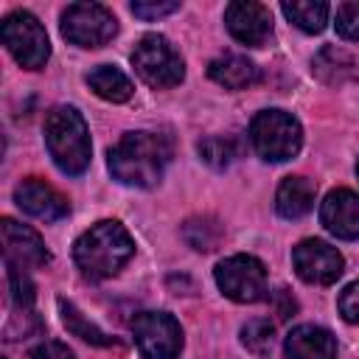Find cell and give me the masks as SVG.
I'll list each match as a JSON object with an SVG mask.
<instances>
[{"mask_svg":"<svg viewBox=\"0 0 359 359\" xmlns=\"http://www.w3.org/2000/svg\"><path fill=\"white\" fill-rule=\"evenodd\" d=\"M311 70H314V76H317L323 84L339 87V84H345V81H351V79L356 76V62H353V56L345 53L342 48L328 45V48H323V50L314 56Z\"/></svg>","mask_w":359,"mask_h":359,"instance_id":"cell-19","label":"cell"},{"mask_svg":"<svg viewBox=\"0 0 359 359\" xmlns=\"http://www.w3.org/2000/svg\"><path fill=\"white\" fill-rule=\"evenodd\" d=\"M224 25L233 39L250 48H261L272 34V14L266 6L252 0H236L224 8Z\"/></svg>","mask_w":359,"mask_h":359,"instance_id":"cell-11","label":"cell"},{"mask_svg":"<svg viewBox=\"0 0 359 359\" xmlns=\"http://www.w3.org/2000/svg\"><path fill=\"white\" fill-rule=\"evenodd\" d=\"M0 36H3V45L8 48V53L25 70L45 67V62L50 56V42H48V34H45L42 22L31 11H11L3 20Z\"/></svg>","mask_w":359,"mask_h":359,"instance_id":"cell-6","label":"cell"},{"mask_svg":"<svg viewBox=\"0 0 359 359\" xmlns=\"http://www.w3.org/2000/svg\"><path fill=\"white\" fill-rule=\"evenodd\" d=\"M168 157H171V143L163 135L126 132L109 149V171L123 185L151 188L160 182Z\"/></svg>","mask_w":359,"mask_h":359,"instance_id":"cell-1","label":"cell"},{"mask_svg":"<svg viewBox=\"0 0 359 359\" xmlns=\"http://www.w3.org/2000/svg\"><path fill=\"white\" fill-rule=\"evenodd\" d=\"M132 65L137 70V76L154 87V90H168L177 87L185 76V62L182 56L174 50V45L160 36V34H146L140 36V42L132 50Z\"/></svg>","mask_w":359,"mask_h":359,"instance_id":"cell-5","label":"cell"},{"mask_svg":"<svg viewBox=\"0 0 359 359\" xmlns=\"http://www.w3.org/2000/svg\"><path fill=\"white\" fill-rule=\"evenodd\" d=\"M87 84H90V90H93L98 98L112 101V104H123V101H129L132 93H135L132 79H129L123 70H118L115 65H98V67H93V70L87 73Z\"/></svg>","mask_w":359,"mask_h":359,"instance_id":"cell-18","label":"cell"},{"mask_svg":"<svg viewBox=\"0 0 359 359\" xmlns=\"http://www.w3.org/2000/svg\"><path fill=\"white\" fill-rule=\"evenodd\" d=\"M314 196H317V185L309 177H286L278 185L275 194V208L283 219H300L314 208Z\"/></svg>","mask_w":359,"mask_h":359,"instance_id":"cell-17","label":"cell"},{"mask_svg":"<svg viewBox=\"0 0 359 359\" xmlns=\"http://www.w3.org/2000/svg\"><path fill=\"white\" fill-rule=\"evenodd\" d=\"M337 34L348 42H359V3L337 6Z\"/></svg>","mask_w":359,"mask_h":359,"instance_id":"cell-26","label":"cell"},{"mask_svg":"<svg viewBox=\"0 0 359 359\" xmlns=\"http://www.w3.org/2000/svg\"><path fill=\"white\" fill-rule=\"evenodd\" d=\"M356 174H359V165H356Z\"/></svg>","mask_w":359,"mask_h":359,"instance_id":"cell-31","label":"cell"},{"mask_svg":"<svg viewBox=\"0 0 359 359\" xmlns=\"http://www.w3.org/2000/svg\"><path fill=\"white\" fill-rule=\"evenodd\" d=\"M3 230V252L6 261L17 264V266H45L50 261V252L45 250V241L39 238L36 230H31L28 224H20L14 219H3L0 222Z\"/></svg>","mask_w":359,"mask_h":359,"instance_id":"cell-13","label":"cell"},{"mask_svg":"<svg viewBox=\"0 0 359 359\" xmlns=\"http://www.w3.org/2000/svg\"><path fill=\"white\" fill-rule=\"evenodd\" d=\"M180 3H132V14L140 20H157L165 14H174Z\"/></svg>","mask_w":359,"mask_h":359,"instance_id":"cell-29","label":"cell"},{"mask_svg":"<svg viewBox=\"0 0 359 359\" xmlns=\"http://www.w3.org/2000/svg\"><path fill=\"white\" fill-rule=\"evenodd\" d=\"M280 11L306 34H320L328 22V3L323 0H292L283 3Z\"/></svg>","mask_w":359,"mask_h":359,"instance_id":"cell-20","label":"cell"},{"mask_svg":"<svg viewBox=\"0 0 359 359\" xmlns=\"http://www.w3.org/2000/svg\"><path fill=\"white\" fill-rule=\"evenodd\" d=\"M6 280H8L11 300H14L22 311L31 309V303H34V283H31V278L25 275V269L17 266V264H11V261H6Z\"/></svg>","mask_w":359,"mask_h":359,"instance_id":"cell-24","label":"cell"},{"mask_svg":"<svg viewBox=\"0 0 359 359\" xmlns=\"http://www.w3.org/2000/svg\"><path fill=\"white\" fill-rule=\"evenodd\" d=\"M216 283L236 303H255L266 292V269L255 255H230L216 264Z\"/></svg>","mask_w":359,"mask_h":359,"instance_id":"cell-8","label":"cell"},{"mask_svg":"<svg viewBox=\"0 0 359 359\" xmlns=\"http://www.w3.org/2000/svg\"><path fill=\"white\" fill-rule=\"evenodd\" d=\"M132 334L146 359H177L182 351V328L165 311H140L132 320Z\"/></svg>","mask_w":359,"mask_h":359,"instance_id":"cell-9","label":"cell"},{"mask_svg":"<svg viewBox=\"0 0 359 359\" xmlns=\"http://www.w3.org/2000/svg\"><path fill=\"white\" fill-rule=\"evenodd\" d=\"M292 264H294L297 278L314 286H331L345 269L339 250L320 238H303L292 250Z\"/></svg>","mask_w":359,"mask_h":359,"instance_id":"cell-10","label":"cell"},{"mask_svg":"<svg viewBox=\"0 0 359 359\" xmlns=\"http://www.w3.org/2000/svg\"><path fill=\"white\" fill-rule=\"evenodd\" d=\"M250 140L258 157L269 163L292 160L303 146V129L300 121L292 112L283 109H264L250 123Z\"/></svg>","mask_w":359,"mask_h":359,"instance_id":"cell-4","label":"cell"},{"mask_svg":"<svg viewBox=\"0 0 359 359\" xmlns=\"http://www.w3.org/2000/svg\"><path fill=\"white\" fill-rule=\"evenodd\" d=\"M275 300H278V306H275V314L280 317V320H289L294 311H297V300L286 292V289H278L275 292Z\"/></svg>","mask_w":359,"mask_h":359,"instance_id":"cell-30","label":"cell"},{"mask_svg":"<svg viewBox=\"0 0 359 359\" xmlns=\"http://www.w3.org/2000/svg\"><path fill=\"white\" fill-rule=\"evenodd\" d=\"M28 359H76V356H73V351L67 345H62L56 339H45L36 348H31Z\"/></svg>","mask_w":359,"mask_h":359,"instance_id":"cell-28","label":"cell"},{"mask_svg":"<svg viewBox=\"0 0 359 359\" xmlns=\"http://www.w3.org/2000/svg\"><path fill=\"white\" fill-rule=\"evenodd\" d=\"M115 34L118 20L101 3H73L62 11V36L79 48H101Z\"/></svg>","mask_w":359,"mask_h":359,"instance_id":"cell-7","label":"cell"},{"mask_svg":"<svg viewBox=\"0 0 359 359\" xmlns=\"http://www.w3.org/2000/svg\"><path fill=\"white\" fill-rule=\"evenodd\" d=\"M208 76L216 84H222L224 90H247V87L261 81V70L247 56H238V53H227V56L213 59L208 65Z\"/></svg>","mask_w":359,"mask_h":359,"instance_id":"cell-16","label":"cell"},{"mask_svg":"<svg viewBox=\"0 0 359 359\" xmlns=\"http://www.w3.org/2000/svg\"><path fill=\"white\" fill-rule=\"evenodd\" d=\"M132 255H135V241H132L129 230L112 219L93 224L73 244L76 266L93 280L112 278Z\"/></svg>","mask_w":359,"mask_h":359,"instance_id":"cell-2","label":"cell"},{"mask_svg":"<svg viewBox=\"0 0 359 359\" xmlns=\"http://www.w3.org/2000/svg\"><path fill=\"white\" fill-rule=\"evenodd\" d=\"M45 143L65 174H81L90 165V132L76 107H53L45 115Z\"/></svg>","mask_w":359,"mask_h":359,"instance_id":"cell-3","label":"cell"},{"mask_svg":"<svg viewBox=\"0 0 359 359\" xmlns=\"http://www.w3.org/2000/svg\"><path fill=\"white\" fill-rule=\"evenodd\" d=\"M182 236H185V241H188L194 250L210 252V250L219 244V238H222V227H219L213 219H208V216H202V219H188L185 227H182Z\"/></svg>","mask_w":359,"mask_h":359,"instance_id":"cell-22","label":"cell"},{"mask_svg":"<svg viewBox=\"0 0 359 359\" xmlns=\"http://www.w3.org/2000/svg\"><path fill=\"white\" fill-rule=\"evenodd\" d=\"M199 154H202V160H205L208 165L224 168V165L233 163L236 146H233V140H227V137H205V140L199 143Z\"/></svg>","mask_w":359,"mask_h":359,"instance_id":"cell-25","label":"cell"},{"mask_svg":"<svg viewBox=\"0 0 359 359\" xmlns=\"http://www.w3.org/2000/svg\"><path fill=\"white\" fill-rule=\"evenodd\" d=\"M286 359H337V339L323 325H297L283 342Z\"/></svg>","mask_w":359,"mask_h":359,"instance_id":"cell-15","label":"cell"},{"mask_svg":"<svg viewBox=\"0 0 359 359\" xmlns=\"http://www.w3.org/2000/svg\"><path fill=\"white\" fill-rule=\"evenodd\" d=\"M241 342L247 351H252L255 356H266L272 351V342H275V328L269 320L264 317H255L250 320L244 328H241Z\"/></svg>","mask_w":359,"mask_h":359,"instance_id":"cell-23","label":"cell"},{"mask_svg":"<svg viewBox=\"0 0 359 359\" xmlns=\"http://www.w3.org/2000/svg\"><path fill=\"white\" fill-rule=\"evenodd\" d=\"M337 309H339L345 323H359V280L342 289V294L337 300Z\"/></svg>","mask_w":359,"mask_h":359,"instance_id":"cell-27","label":"cell"},{"mask_svg":"<svg viewBox=\"0 0 359 359\" xmlns=\"http://www.w3.org/2000/svg\"><path fill=\"white\" fill-rule=\"evenodd\" d=\"M320 222L337 238H359V194H353L351 188L331 191L320 205Z\"/></svg>","mask_w":359,"mask_h":359,"instance_id":"cell-14","label":"cell"},{"mask_svg":"<svg viewBox=\"0 0 359 359\" xmlns=\"http://www.w3.org/2000/svg\"><path fill=\"white\" fill-rule=\"evenodd\" d=\"M14 202L20 210H25L28 216L42 219V222H56V219L67 216V210H70V202L39 177H25L14 188Z\"/></svg>","mask_w":359,"mask_h":359,"instance_id":"cell-12","label":"cell"},{"mask_svg":"<svg viewBox=\"0 0 359 359\" xmlns=\"http://www.w3.org/2000/svg\"><path fill=\"white\" fill-rule=\"evenodd\" d=\"M59 311H62V323L67 325V331H73V334H76V337H81L84 342H93V345H101V348L112 345V339H109L101 328H95L93 323H87V320L81 317V311H79L73 303L59 300Z\"/></svg>","mask_w":359,"mask_h":359,"instance_id":"cell-21","label":"cell"}]
</instances>
